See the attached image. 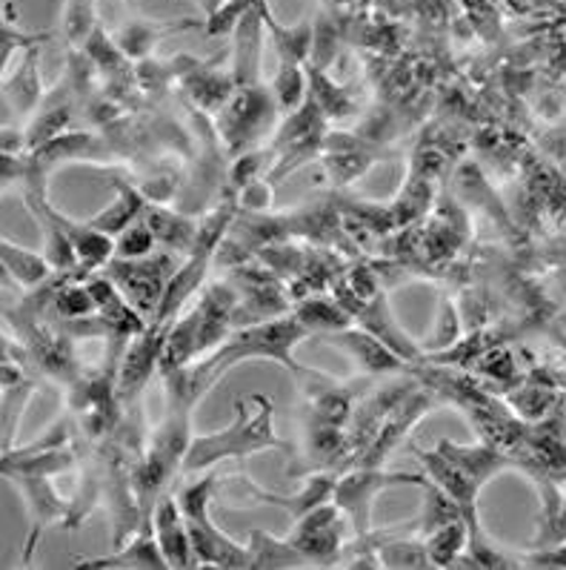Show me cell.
I'll return each instance as SVG.
<instances>
[{"instance_id": "1", "label": "cell", "mask_w": 566, "mask_h": 570, "mask_svg": "<svg viewBox=\"0 0 566 570\" xmlns=\"http://www.w3.org/2000/svg\"><path fill=\"white\" fill-rule=\"evenodd\" d=\"M307 336V327L298 322V318H284V322H269L258 324V327H249L244 333L232 338V342H224V347L218 353L200 362L192 370H172L178 373V379L183 382V387L192 393L195 399H200V393H207L209 384H215L220 379V373H227L232 364L244 362V358H272L280 362L292 373H300V364H295L289 358V350L295 347V342Z\"/></svg>"}, {"instance_id": "2", "label": "cell", "mask_w": 566, "mask_h": 570, "mask_svg": "<svg viewBox=\"0 0 566 570\" xmlns=\"http://www.w3.org/2000/svg\"><path fill=\"white\" fill-rule=\"evenodd\" d=\"M258 410H247V404L238 402V416L229 424L227 430H218V433H207V436L192 439L187 456L180 468L187 473L195 470H207L212 464L224 462V459H247L258 450L269 448H287L275 436L272 428V402L267 396H252Z\"/></svg>"}, {"instance_id": "3", "label": "cell", "mask_w": 566, "mask_h": 570, "mask_svg": "<svg viewBox=\"0 0 566 570\" xmlns=\"http://www.w3.org/2000/svg\"><path fill=\"white\" fill-rule=\"evenodd\" d=\"M215 493V476L200 479L180 490V510L187 517L189 537H192L195 562L212 564V568H252L249 548H240L232 539L224 537L209 519V499Z\"/></svg>"}, {"instance_id": "4", "label": "cell", "mask_w": 566, "mask_h": 570, "mask_svg": "<svg viewBox=\"0 0 566 570\" xmlns=\"http://www.w3.org/2000/svg\"><path fill=\"white\" fill-rule=\"evenodd\" d=\"M393 484H418V488H427V479L407 476V473H375V470H360V473H352V476H347L344 482L335 484L338 508L347 510L349 517H352L358 533L367 537L373 499L378 497L384 488H393Z\"/></svg>"}, {"instance_id": "5", "label": "cell", "mask_w": 566, "mask_h": 570, "mask_svg": "<svg viewBox=\"0 0 566 570\" xmlns=\"http://www.w3.org/2000/svg\"><path fill=\"white\" fill-rule=\"evenodd\" d=\"M169 267V255L163 258H127V262H115L112 273L115 282L123 287L127 293V302L138 304L140 309H155L158 313V304L163 298V289H167L169 278H172V269Z\"/></svg>"}, {"instance_id": "6", "label": "cell", "mask_w": 566, "mask_h": 570, "mask_svg": "<svg viewBox=\"0 0 566 570\" xmlns=\"http://www.w3.org/2000/svg\"><path fill=\"white\" fill-rule=\"evenodd\" d=\"M275 95L260 87H238V95L224 109V135L229 138H255L269 127L275 115Z\"/></svg>"}, {"instance_id": "7", "label": "cell", "mask_w": 566, "mask_h": 570, "mask_svg": "<svg viewBox=\"0 0 566 570\" xmlns=\"http://www.w3.org/2000/svg\"><path fill=\"white\" fill-rule=\"evenodd\" d=\"M264 3L258 0L235 27V61H232V83L235 87H258L260 81V43H264Z\"/></svg>"}, {"instance_id": "8", "label": "cell", "mask_w": 566, "mask_h": 570, "mask_svg": "<svg viewBox=\"0 0 566 570\" xmlns=\"http://www.w3.org/2000/svg\"><path fill=\"white\" fill-rule=\"evenodd\" d=\"M155 539H158L169 568H195L192 537L178 499H163L155 510Z\"/></svg>"}, {"instance_id": "9", "label": "cell", "mask_w": 566, "mask_h": 570, "mask_svg": "<svg viewBox=\"0 0 566 570\" xmlns=\"http://www.w3.org/2000/svg\"><path fill=\"white\" fill-rule=\"evenodd\" d=\"M167 338H169L167 327L155 324L149 333H143V336L138 338V342H132V347H129L127 353V362H123V367H120V379H118V390L123 393V396L132 393V390L143 387V382L152 376L155 364L163 358Z\"/></svg>"}, {"instance_id": "10", "label": "cell", "mask_w": 566, "mask_h": 570, "mask_svg": "<svg viewBox=\"0 0 566 570\" xmlns=\"http://www.w3.org/2000/svg\"><path fill=\"white\" fill-rule=\"evenodd\" d=\"M264 23H267L269 35H272V47L278 52L280 61L287 63H300L307 61L315 49V29L309 21H300L298 27H284L269 14L267 3H264Z\"/></svg>"}, {"instance_id": "11", "label": "cell", "mask_w": 566, "mask_h": 570, "mask_svg": "<svg viewBox=\"0 0 566 570\" xmlns=\"http://www.w3.org/2000/svg\"><path fill=\"white\" fill-rule=\"evenodd\" d=\"M80 568H169L167 557H163V550H160L158 539L149 530V524L143 528L138 539H132L127 550H120L118 557L109 559H83L78 562Z\"/></svg>"}, {"instance_id": "12", "label": "cell", "mask_w": 566, "mask_h": 570, "mask_svg": "<svg viewBox=\"0 0 566 570\" xmlns=\"http://www.w3.org/2000/svg\"><path fill=\"white\" fill-rule=\"evenodd\" d=\"M118 193H120L118 202L109 204L103 213L95 215L92 222H89V227L100 229V233H107V235H120L123 229H129L135 222H138V215L143 213V207H147L143 198L120 181H118Z\"/></svg>"}, {"instance_id": "13", "label": "cell", "mask_w": 566, "mask_h": 570, "mask_svg": "<svg viewBox=\"0 0 566 570\" xmlns=\"http://www.w3.org/2000/svg\"><path fill=\"white\" fill-rule=\"evenodd\" d=\"M329 342H335L338 347L349 350V353L355 356V362H358L360 367L373 370V373L395 370L400 364L398 356H395V353H389L387 344H380L378 338L364 336V333H335Z\"/></svg>"}, {"instance_id": "14", "label": "cell", "mask_w": 566, "mask_h": 570, "mask_svg": "<svg viewBox=\"0 0 566 570\" xmlns=\"http://www.w3.org/2000/svg\"><path fill=\"white\" fill-rule=\"evenodd\" d=\"M3 267L12 278H18L23 287H38L52 275V264H49L47 255H38L32 249L14 247L9 238H3Z\"/></svg>"}, {"instance_id": "15", "label": "cell", "mask_w": 566, "mask_h": 570, "mask_svg": "<svg viewBox=\"0 0 566 570\" xmlns=\"http://www.w3.org/2000/svg\"><path fill=\"white\" fill-rule=\"evenodd\" d=\"M40 81H38V47L29 49L27 58L20 61L18 72L7 75V107L18 101L20 109H32L40 101Z\"/></svg>"}, {"instance_id": "16", "label": "cell", "mask_w": 566, "mask_h": 570, "mask_svg": "<svg viewBox=\"0 0 566 570\" xmlns=\"http://www.w3.org/2000/svg\"><path fill=\"white\" fill-rule=\"evenodd\" d=\"M272 95H275V104H278L284 112H295L298 107H304L309 95V81L300 63H287L280 61L278 75H275L272 81Z\"/></svg>"}, {"instance_id": "17", "label": "cell", "mask_w": 566, "mask_h": 570, "mask_svg": "<svg viewBox=\"0 0 566 570\" xmlns=\"http://www.w3.org/2000/svg\"><path fill=\"white\" fill-rule=\"evenodd\" d=\"M149 227H152L155 238H158V244H163V247L187 249V255L192 253L198 229H195L187 218L158 209V213H149Z\"/></svg>"}, {"instance_id": "18", "label": "cell", "mask_w": 566, "mask_h": 570, "mask_svg": "<svg viewBox=\"0 0 566 570\" xmlns=\"http://www.w3.org/2000/svg\"><path fill=\"white\" fill-rule=\"evenodd\" d=\"M464 544H467V519L440 524V528H435L433 533H429V562L440 564V568H449V564H455V557H458Z\"/></svg>"}, {"instance_id": "19", "label": "cell", "mask_w": 566, "mask_h": 570, "mask_svg": "<svg viewBox=\"0 0 566 570\" xmlns=\"http://www.w3.org/2000/svg\"><path fill=\"white\" fill-rule=\"evenodd\" d=\"M98 29L95 21V0H67L63 7V35L72 47H83Z\"/></svg>"}, {"instance_id": "20", "label": "cell", "mask_w": 566, "mask_h": 570, "mask_svg": "<svg viewBox=\"0 0 566 570\" xmlns=\"http://www.w3.org/2000/svg\"><path fill=\"white\" fill-rule=\"evenodd\" d=\"M167 32V29L152 27L147 21H129L127 27L118 29L115 35V43L120 47V52L127 55V58H143L149 55V49L160 41V35Z\"/></svg>"}, {"instance_id": "21", "label": "cell", "mask_w": 566, "mask_h": 570, "mask_svg": "<svg viewBox=\"0 0 566 570\" xmlns=\"http://www.w3.org/2000/svg\"><path fill=\"white\" fill-rule=\"evenodd\" d=\"M155 242L158 238H155L149 222H135L132 227L120 233L118 244H115V255L118 258H147L152 253Z\"/></svg>"}, {"instance_id": "22", "label": "cell", "mask_w": 566, "mask_h": 570, "mask_svg": "<svg viewBox=\"0 0 566 570\" xmlns=\"http://www.w3.org/2000/svg\"><path fill=\"white\" fill-rule=\"evenodd\" d=\"M298 322L307 330H340L347 324V316L335 304L307 302L298 309Z\"/></svg>"}, {"instance_id": "23", "label": "cell", "mask_w": 566, "mask_h": 570, "mask_svg": "<svg viewBox=\"0 0 566 570\" xmlns=\"http://www.w3.org/2000/svg\"><path fill=\"white\" fill-rule=\"evenodd\" d=\"M92 304H95V298H92V293H89V287L87 289L69 287L58 296L60 313L69 318H78V316H83V313H89V309H92Z\"/></svg>"}, {"instance_id": "24", "label": "cell", "mask_w": 566, "mask_h": 570, "mask_svg": "<svg viewBox=\"0 0 566 570\" xmlns=\"http://www.w3.org/2000/svg\"><path fill=\"white\" fill-rule=\"evenodd\" d=\"M224 3H227V0H198V7L203 9V14H207V18H209V14L218 12V9L224 7Z\"/></svg>"}]
</instances>
